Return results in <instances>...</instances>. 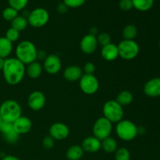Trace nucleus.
<instances>
[{"mask_svg":"<svg viewBox=\"0 0 160 160\" xmlns=\"http://www.w3.org/2000/svg\"><path fill=\"white\" fill-rule=\"evenodd\" d=\"M101 148L107 153L115 152L117 150V142L113 138L108 137L101 141Z\"/></svg>","mask_w":160,"mask_h":160,"instance_id":"b1692460","label":"nucleus"},{"mask_svg":"<svg viewBox=\"0 0 160 160\" xmlns=\"http://www.w3.org/2000/svg\"><path fill=\"white\" fill-rule=\"evenodd\" d=\"M2 73L5 81L10 85H17L23 81L26 67L17 58H7L4 60Z\"/></svg>","mask_w":160,"mask_h":160,"instance_id":"f257e3e1","label":"nucleus"},{"mask_svg":"<svg viewBox=\"0 0 160 160\" xmlns=\"http://www.w3.org/2000/svg\"><path fill=\"white\" fill-rule=\"evenodd\" d=\"M49 136L54 140L62 141L67 138L70 134V129L65 123L57 122L54 123L49 128Z\"/></svg>","mask_w":160,"mask_h":160,"instance_id":"9d476101","label":"nucleus"},{"mask_svg":"<svg viewBox=\"0 0 160 160\" xmlns=\"http://www.w3.org/2000/svg\"><path fill=\"white\" fill-rule=\"evenodd\" d=\"M119 7L122 11L128 12L134 8L132 0H120L119 2Z\"/></svg>","mask_w":160,"mask_h":160,"instance_id":"72a5a7b5","label":"nucleus"},{"mask_svg":"<svg viewBox=\"0 0 160 160\" xmlns=\"http://www.w3.org/2000/svg\"><path fill=\"white\" fill-rule=\"evenodd\" d=\"M144 93L151 98L160 96V78L148 80L144 85Z\"/></svg>","mask_w":160,"mask_h":160,"instance_id":"dca6fc26","label":"nucleus"},{"mask_svg":"<svg viewBox=\"0 0 160 160\" xmlns=\"http://www.w3.org/2000/svg\"><path fill=\"white\" fill-rule=\"evenodd\" d=\"M46 102L44 93L40 91H34L31 92L28 98V105L31 109L34 111H39L42 109Z\"/></svg>","mask_w":160,"mask_h":160,"instance_id":"f8f14e48","label":"nucleus"},{"mask_svg":"<svg viewBox=\"0 0 160 160\" xmlns=\"http://www.w3.org/2000/svg\"><path fill=\"white\" fill-rule=\"evenodd\" d=\"M119 57L124 60H131L138 56L140 47L134 40H122L117 45Z\"/></svg>","mask_w":160,"mask_h":160,"instance_id":"423d86ee","label":"nucleus"},{"mask_svg":"<svg viewBox=\"0 0 160 160\" xmlns=\"http://www.w3.org/2000/svg\"><path fill=\"white\" fill-rule=\"evenodd\" d=\"M101 56L105 60L109 61V62L117 59L119 57L117 45L114 43H110L109 45L102 47Z\"/></svg>","mask_w":160,"mask_h":160,"instance_id":"6ab92c4d","label":"nucleus"},{"mask_svg":"<svg viewBox=\"0 0 160 160\" xmlns=\"http://www.w3.org/2000/svg\"><path fill=\"white\" fill-rule=\"evenodd\" d=\"M28 24L35 28H40L45 26L49 20V13L45 9L42 7L33 9L27 17Z\"/></svg>","mask_w":160,"mask_h":160,"instance_id":"0eeeda50","label":"nucleus"},{"mask_svg":"<svg viewBox=\"0 0 160 160\" xmlns=\"http://www.w3.org/2000/svg\"><path fill=\"white\" fill-rule=\"evenodd\" d=\"M79 85L81 90L84 94L88 95L95 94L99 88L98 80L94 74L84 73L79 80Z\"/></svg>","mask_w":160,"mask_h":160,"instance_id":"1a4fd4ad","label":"nucleus"},{"mask_svg":"<svg viewBox=\"0 0 160 160\" xmlns=\"http://www.w3.org/2000/svg\"><path fill=\"white\" fill-rule=\"evenodd\" d=\"M116 133L121 140L124 142H131L138 134V128L131 120H122L117 123Z\"/></svg>","mask_w":160,"mask_h":160,"instance_id":"20e7f679","label":"nucleus"},{"mask_svg":"<svg viewBox=\"0 0 160 160\" xmlns=\"http://www.w3.org/2000/svg\"><path fill=\"white\" fill-rule=\"evenodd\" d=\"M43 71V67L42 64L38 61L31 62L28 64V67L26 68V73L29 78L32 79H36L42 75Z\"/></svg>","mask_w":160,"mask_h":160,"instance_id":"aec40b11","label":"nucleus"},{"mask_svg":"<svg viewBox=\"0 0 160 160\" xmlns=\"http://www.w3.org/2000/svg\"><path fill=\"white\" fill-rule=\"evenodd\" d=\"M96 38H97V42H98V44L101 45L102 47L112 43L111 36L109 35L108 33H106V32L100 33V34H98V35L96 36Z\"/></svg>","mask_w":160,"mask_h":160,"instance_id":"7c9ffc66","label":"nucleus"},{"mask_svg":"<svg viewBox=\"0 0 160 160\" xmlns=\"http://www.w3.org/2000/svg\"><path fill=\"white\" fill-rule=\"evenodd\" d=\"M115 160H131V152L127 148H117L115 152Z\"/></svg>","mask_w":160,"mask_h":160,"instance_id":"c85d7f7f","label":"nucleus"},{"mask_svg":"<svg viewBox=\"0 0 160 160\" xmlns=\"http://www.w3.org/2000/svg\"><path fill=\"white\" fill-rule=\"evenodd\" d=\"M0 132L7 143L15 144L18 142L20 135L15 131L12 123L2 121L0 127Z\"/></svg>","mask_w":160,"mask_h":160,"instance_id":"ddd939ff","label":"nucleus"},{"mask_svg":"<svg viewBox=\"0 0 160 160\" xmlns=\"http://www.w3.org/2000/svg\"><path fill=\"white\" fill-rule=\"evenodd\" d=\"M48 55L46 54L44 50H38L37 52V59L38 60H45V58L47 57Z\"/></svg>","mask_w":160,"mask_h":160,"instance_id":"e433bc0d","label":"nucleus"},{"mask_svg":"<svg viewBox=\"0 0 160 160\" xmlns=\"http://www.w3.org/2000/svg\"><path fill=\"white\" fill-rule=\"evenodd\" d=\"M2 121H3L2 118V116H1V114H0V123H2Z\"/></svg>","mask_w":160,"mask_h":160,"instance_id":"79ce46f5","label":"nucleus"},{"mask_svg":"<svg viewBox=\"0 0 160 160\" xmlns=\"http://www.w3.org/2000/svg\"><path fill=\"white\" fill-rule=\"evenodd\" d=\"M81 147L84 152L90 153L97 152L101 148V141L95 136H90L84 139Z\"/></svg>","mask_w":160,"mask_h":160,"instance_id":"a211bd4d","label":"nucleus"},{"mask_svg":"<svg viewBox=\"0 0 160 160\" xmlns=\"http://www.w3.org/2000/svg\"><path fill=\"white\" fill-rule=\"evenodd\" d=\"M4 60L5 59L0 58V71H2V70L3 65H4Z\"/></svg>","mask_w":160,"mask_h":160,"instance_id":"a19ab883","label":"nucleus"},{"mask_svg":"<svg viewBox=\"0 0 160 160\" xmlns=\"http://www.w3.org/2000/svg\"><path fill=\"white\" fill-rule=\"evenodd\" d=\"M84 150L81 145H73L67 149L66 156L69 160H80L83 157Z\"/></svg>","mask_w":160,"mask_h":160,"instance_id":"4be33fe9","label":"nucleus"},{"mask_svg":"<svg viewBox=\"0 0 160 160\" xmlns=\"http://www.w3.org/2000/svg\"><path fill=\"white\" fill-rule=\"evenodd\" d=\"M92 131L95 138L102 141L110 136L112 131V123L104 117H102L95 122Z\"/></svg>","mask_w":160,"mask_h":160,"instance_id":"6e6552de","label":"nucleus"},{"mask_svg":"<svg viewBox=\"0 0 160 160\" xmlns=\"http://www.w3.org/2000/svg\"><path fill=\"white\" fill-rule=\"evenodd\" d=\"M134 99V96H133L132 93L129 91H121L120 93L117 95L116 101L119 103L121 106H126L131 104Z\"/></svg>","mask_w":160,"mask_h":160,"instance_id":"5701e85b","label":"nucleus"},{"mask_svg":"<svg viewBox=\"0 0 160 160\" xmlns=\"http://www.w3.org/2000/svg\"><path fill=\"white\" fill-rule=\"evenodd\" d=\"M28 1L29 0H8V2L10 7L13 8L19 12L26 7Z\"/></svg>","mask_w":160,"mask_h":160,"instance_id":"c756f323","label":"nucleus"},{"mask_svg":"<svg viewBox=\"0 0 160 160\" xmlns=\"http://www.w3.org/2000/svg\"><path fill=\"white\" fill-rule=\"evenodd\" d=\"M42 67L48 74H56L61 70L62 62L58 56L55 54H50L48 55L45 58Z\"/></svg>","mask_w":160,"mask_h":160,"instance_id":"9b49d317","label":"nucleus"},{"mask_svg":"<svg viewBox=\"0 0 160 160\" xmlns=\"http://www.w3.org/2000/svg\"><path fill=\"white\" fill-rule=\"evenodd\" d=\"M83 74L84 73L82 69L76 65L69 66L63 71L64 78L70 82H76L79 81Z\"/></svg>","mask_w":160,"mask_h":160,"instance_id":"f3484780","label":"nucleus"},{"mask_svg":"<svg viewBox=\"0 0 160 160\" xmlns=\"http://www.w3.org/2000/svg\"><path fill=\"white\" fill-rule=\"evenodd\" d=\"M67 10V6L62 3H59L57 6V11L59 12V13H65Z\"/></svg>","mask_w":160,"mask_h":160,"instance_id":"4c0bfd02","label":"nucleus"},{"mask_svg":"<svg viewBox=\"0 0 160 160\" xmlns=\"http://www.w3.org/2000/svg\"><path fill=\"white\" fill-rule=\"evenodd\" d=\"M122 34L125 40H134L138 35V29L134 24H128L123 28Z\"/></svg>","mask_w":160,"mask_h":160,"instance_id":"bb28decb","label":"nucleus"},{"mask_svg":"<svg viewBox=\"0 0 160 160\" xmlns=\"http://www.w3.org/2000/svg\"><path fill=\"white\" fill-rule=\"evenodd\" d=\"M98 44L96 36L88 34L84 35L80 42V48L84 54L90 55L95 52Z\"/></svg>","mask_w":160,"mask_h":160,"instance_id":"4468645a","label":"nucleus"},{"mask_svg":"<svg viewBox=\"0 0 160 160\" xmlns=\"http://www.w3.org/2000/svg\"><path fill=\"white\" fill-rule=\"evenodd\" d=\"M12 51V43L5 37H0V58H9Z\"/></svg>","mask_w":160,"mask_h":160,"instance_id":"412c9836","label":"nucleus"},{"mask_svg":"<svg viewBox=\"0 0 160 160\" xmlns=\"http://www.w3.org/2000/svg\"><path fill=\"white\" fill-rule=\"evenodd\" d=\"M95 71V66L92 62H88L84 64L83 72L86 74H94Z\"/></svg>","mask_w":160,"mask_h":160,"instance_id":"c9c22d12","label":"nucleus"},{"mask_svg":"<svg viewBox=\"0 0 160 160\" xmlns=\"http://www.w3.org/2000/svg\"><path fill=\"white\" fill-rule=\"evenodd\" d=\"M55 145V140L51 137V136L48 135L45 136L42 140V146L47 150H50L54 147Z\"/></svg>","mask_w":160,"mask_h":160,"instance_id":"f704fd0d","label":"nucleus"},{"mask_svg":"<svg viewBox=\"0 0 160 160\" xmlns=\"http://www.w3.org/2000/svg\"><path fill=\"white\" fill-rule=\"evenodd\" d=\"M28 25L29 24H28V18L23 16L18 15L13 20L11 21V28L17 30L19 32L24 31Z\"/></svg>","mask_w":160,"mask_h":160,"instance_id":"393cba45","label":"nucleus"},{"mask_svg":"<svg viewBox=\"0 0 160 160\" xmlns=\"http://www.w3.org/2000/svg\"><path fill=\"white\" fill-rule=\"evenodd\" d=\"M98 29H97L96 28H91L90 30V33L89 34H92V35H94V36H97L98 35Z\"/></svg>","mask_w":160,"mask_h":160,"instance_id":"ea45409f","label":"nucleus"},{"mask_svg":"<svg viewBox=\"0 0 160 160\" xmlns=\"http://www.w3.org/2000/svg\"><path fill=\"white\" fill-rule=\"evenodd\" d=\"M159 48H160V40H159Z\"/></svg>","mask_w":160,"mask_h":160,"instance_id":"37998d69","label":"nucleus"},{"mask_svg":"<svg viewBox=\"0 0 160 160\" xmlns=\"http://www.w3.org/2000/svg\"><path fill=\"white\" fill-rule=\"evenodd\" d=\"M38 49L32 42L22 41L15 49L16 58L24 65H28L37 60Z\"/></svg>","mask_w":160,"mask_h":160,"instance_id":"f03ea898","label":"nucleus"},{"mask_svg":"<svg viewBox=\"0 0 160 160\" xmlns=\"http://www.w3.org/2000/svg\"><path fill=\"white\" fill-rule=\"evenodd\" d=\"M86 2V0H63V3L67 8H78L82 6Z\"/></svg>","mask_w":160,"mask_h":160,"instance_id":"473e14b6","label":"nucleus"},{"mask_svg":"<svg viewBox=\"0 0 160 160\" xmlns=\"http://www.w3.org/2000/svg\"><path fill=\"white\" fill-rule=\"evenodd\" d=\"M103 117L112 123H117L123 120L124 112L123 107L116 100H109L103 105Z\"/></svg>","mask_w":160,"mask_h":160,"instance_id":"39448f33","label":"nucleus"},{"mask_svg":"<svg viewBox=\"0 0 160 160\" xmlns=\"http://www.w3.org/2000/svg\"><path fill=\"white\" fill-rule=\"evenodd\" d=\"M5 38L12 43V42H17L19 39V38H20V32L17 31V30L13 29L12 28H9L6 31Z\"/></svg>","mask_w":160,"mask_h":160,"instance_id":"2f4dec72","label":"nucleus"},{"mask_svg":"<svg viewBox=\"0 0 160 160\" xmlns=\"http://www.w3.org/2000/svg\"><path fill=\"white\" fill-rule=\"evenodd\" d=\"M2 15L3 19H4L5 20L12 21V20H13L14 19L18 16V11H17L15 9L9 6V7L6 8V9L2 11Z\"/></svg>","mask_w":160,"mask_h":160,"instance_id":"cd10ccee","label":"nucleus"},{"mask_svg":"<svg viewBox=\"0 0 160 160\" xmlns=\"http://www.w3.org/2000/svg\"><path fill=\"white\" fill-rule=\"evenodd\" d=\"M14 130L16 132L20 135V134H25L30 132L32 128V122L25 116H20L18 119L12 123Z\"/></svg>","mask_w":160,"mask_h":160,"instance_id":"2eb2a0df","label":"nucleus"},{"mask_svg":"<svg viewBox=\"0 0 160 160\" xmlns=\"http://www.w3.org/2000/svg\"><path fill=\"white\" fill-rule=\"evenodd\" d=\"M21 107L17 101L7 99L0 105V114L3 121L13 123L21 115Z\"/></svg>","mask_w":160,"mask_h":160,"instance_id":"7ed1b4c3","label":"nucleus"},{"mask_svg":"<svg viewBox=\"0 0 160 160\" xmlns=\"http://www.w3.org/2000/svg\"><path fill=\"white\" fill-rule=\"evenodd\" d=\"M2 160H20V159H19V158H17V156H10V155H9V156H4Z\"/></svg>","mask_w":160,"mask_h":160,"instance_id":"58836bf2","label":"nucleus"},{"mask_svg":"<svg viewBox=\"0 0 160 160\" xmlns=\"http://www.w3.org/2000/svg\"><path fill=\"white\" fill-rule=\"evenodd\" d=\"M134 9L141 12H146L151 9L154 5V0H132Z\"/></svg>","mask_w":160,"mask_h":160,"instance_id":"a878e982","label":"nucleus"}]
</instances>
